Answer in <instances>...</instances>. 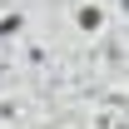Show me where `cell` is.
<instances>
[{"label":"cell","instance_id":"obj_1","mask_svg":"<svg viewBox=\"0 0 129 129\" xmlns=\"http://www.w3.org/2000/svg\"><path fill=\"white\" fill-rule=\"evenodd\" d=\"M75 20H80L84 35H94L99 25H104V10H99V5H80V15H75Z\"/></svg>","mask_w":129,"mask_h":129},{"label":"cell","instance_id":"obj_2","mask_svg":"<svg viewBox=\"0 0 129 129\" xmlns=\"http://www.w3.org/2000/svg\"><path fill=\"white\" fill-rule=\"evenodd\" d=\"M20 30V15H5V20H0V40H5V35H15Z\"/></svg>","mask_w":129,"mask_h":129}]
</instances>
